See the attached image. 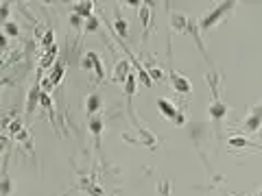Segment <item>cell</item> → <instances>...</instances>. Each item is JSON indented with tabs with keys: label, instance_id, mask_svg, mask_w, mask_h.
I'll list each match as a JSON object with an SVG mask.
<instances>
[{
	"label": "cell",
	"instance_id": "1",
	"mask_svg": "<svg viewBox=\"0 0 262 196\" xmlns=\"http://www.w3.org/2000/svg\"><path fill=\"white\" fill-rule=\"evenodd\" d=\"M234 9H236V2H218L212 11L204 13V15H201V20L196 22L199 33L208 35V33H210V28H214L216 24H221L223 20H228V15H232V11H234Z\"/></svg>",
	"mask_w": 262,
	"mask_h": 196
},
{
	"label": "cell",
	"instance_id": "2",
	"mask_svg": "<svg viewBox=\"0 0 262 196\" xmlns=\"http://www.w3.org/2000/svg\"><path fill=\"white\" fill-rule=\"evenodd\" d=\"M240 129H242V133H249V135L258 133V131L262 129V100L249 109V114L245 116V120H242Z\"/></svg>",
	"mask_w": 262,
	"mask_h": 196
},
{
	"label": "cell",
	"instance_id": "3",
	"mask_svg": "<svg viewBox=\"0 0 262 196\" xmlns=\"http://www.w3.org/2000/svg\"><path fill=\"white\" fill-rule=\"evenodd\" d=\"M158 109H160V114H162V116L166 118V120L175 122L177 127H184V124H186V116H184L182 111L177 109V107L172 105L168 98L160 96V98H158Z\"/></svg>",
	"mask_w": 262,
	"mask_h": 196
},
{
	"label": "cell",
	"instance_id": "4",
	"mask_svg": "<svg viewBox=\"0 0 262 196\" xmlns=\"http://www.w3.org/2000/svg\"><path fill=\"white\" fill-rule=\"evenodd\" d=\"M168 83H170V87L175 90V94H182V96H192V83H190L186 76L180 74L175 68H168Z\"/></svg>",
	"mask_w": 262,
	"mask_h": 196
},
{
	"label": "cell",
	"instance_id": "5",
	"mask_svg": "<svg viewBox=\"0 0 262 196\" xmlns=\"http://www.w3.org/2000/svg\"><path fill=\"white\" fill-rule=\"evenodd\" d=\"M153 9H156V2H140L138 7V17L142 22V41L148 39V33H151V26H153Z\"/></svg>",
	"mask_w": 262,
	"mask_h": 196
},
{
	"label": "cell",
	"instance_id": "6",
	"mask_svg": "<svg viewBox=\"0 0 262 196\" xmlns=\"http://www.w3.org/2000/svg\"><path fill=\"white\" fill-rule=\"evenodd\" d=\"M88 129H90V133H92V138H94V148H96L100 162H105V159H103V148H100V135H103V129H105V120L98 114L92 116L90 120H88Z\"/></svg>",
	"mask_w": 262,
	"mask_h": 196
},
{
	"label": "cell",
	"instance_id": "7",
	"mask_svg": "<svg viewBox=\"0 0 262 196\" xmlns=\"http://www.w3.org/2000/svg\"><path fill=\"white\" fill-rule=\"evenodd\" d=\"M11 190H14V183H11V177H9V151H7L2 162V170H0V196H9Z\"/></svg>",
	"mask_w": 262,
	"mask_h": 196
},
{
	"label": "cell",
	"instance_id": "8",
	"mask_svg": "<svg viewBox=\"0 0 262 196\" xmlns=\"http://www.w3.org/2000/svg\"><path fill=\"white\" fill-rule=\"evenodd\" d=\"M228 146L232 148V151H240V148H252V151H260V146L256 144V142H252L249 138H245V135H230V138H228Z\"/></svg>",
	"mask_w": 262,
	"mask_h": 196
},
{
	"label": "cell",
	"instance_id": "9",
	"mask_svg": "<svg viewBox=\"0 0 262 196\" xmlns=\"http://www.w3.org/2000/svg\"><path fill=\"white\" fill-rule=\"evenodd\" d=\"M40 96H42V87H40V81H35V85L26 94V107H24L26 116L35 114V109H38V105H40Z\"/></svg>",
	"mask_w": 262,
	"mask_h": 196
},
{
	"label": "cell",
	"instance_id": "10",
	"mask_svg": "<svg viewBox=\"0 0 262 196\" xmlns=\"http://www.w3.org/2000/svg\"><path fill=\"white\" fill-rule=\"evenodd\" d=\"M188 24H190V17L184 13H170V28L182 35L188 33Z\"/></svg>",
	"mask_w": 262,
	"mask_h": 196
},
{
	"label": "cell",
	"instance_id": "11",
	"mask_svg": "<svg viewBox=\"0 0 262 196\" xmlns=\"http://www.w3.org/2000/svg\"><path fill=\"white\" fill-rule=\"evenodd\" d=\"M129 76V61L127 59H118L114 65V74H112V81L114 83H124Z\"/></svg>",
	"mask_w": 262,
	"mask_h": 196
},
{
	"label": "cell",
	"instance_id": "12",
	"mask_svg": "<svg viewBox=\"0 0 262 196\" xmlns=\"http://www.w3.org/2000/svg\"><path fill=\"white\" fill-rule=\"evenodd\" d=\"M92 11H94V2H92V0H83V2H72V13H74V15H79L81 20H88L90 15H94Z\"/></svg>",
	"mask_w": 262,
	"mask_h": 196
},
{
	"label": "cell",
	"instance_id": "13",
	"mask_svg": "<svg viewBox=\"0 0 262 196\" xmlns=\"http://www.w3.org/2000/svg\"><path fill=\"white\" fill-rule=\"evenodd\" d=\"M100 107H103V103H100V96H98V94H96V92L88 94V98H86V114H88V118L96 116L98 111H100Z\"/></svg>",
	"mask_w": 262,
	"mask_h": 196
},
{
	"label": "cell",
	"instance_id": "14",
	"mask_svg": "<svg viewBox=\"0 0 262 196\" xmlns=\"http://www.w3.org/2000/svg\"><path fill=\"white\" fill-rule=\"evenodd\" d=\"M114 35L116 37H127L129 35V22H127V17H122L120 15V11L116 9V17H114Z\"/></svg>",
	"mask_w": 262,
	"mask_h": 196
},
{
	"label": "cell",
	"instance_id": "15",
	"mask_svg": "<svg viewBox=\"0 0 262 196\" xmlns=\"http://www.w3.org/2000/svg\"><path fill=\"white\" fill-rule=\"evenodd\" d=\"M79 186H81V190L83 192H88L90 196H107L103 190L98 188V183H94L92 179H86L83 175H79Z\"/></svg>",
	"mask_w": 262,
	"mask_h": 196
},
{
	"label": "cell",
	"instance_id": "16",
	"mask_svg": "<svg viewBox=\"0 0 262 196\" xmlns=\"http://www.w3.org/2000/svg\"><path fill=\"white\" fill-rule=\"evenodd\" d=\"M44 55L40 57V70H48L52 63H55V59H57V55H59V48H57V44L55 46H50L48 50H42Z\"/></svg>",
	"mask_w": 262,
	"mask_h": 196
},
{
	"label": "cell",
	"instance_id": "17",
	"mask_svg": "<svg viewBox=\"0 0 262 196\" xmlns=\"http://www.w3.org/2000/svg\"><path fill=\"white\" fill-rule=\"evenodd\" d=\"M64 74H66V61H59V63H55V65H52L50 74L46 76V79H48V81H50V85L55 87V85H59V83H62Z\"/></svg>",
	"mask_w": 262,
	"mask_h": 196
},
{
	"label": "cell",
	"instance_id": "18",
	"mask_svg": "<svg viewBox=\"0 0 262 196\" xmlns=\"http://www.w3.org/2000/svg\"><path fill=\"white\" fill-rule=\"evenodd\" d=\"M14 140L18 142V144H22V146H24V151L28 153V155H33V140H31V133H28L26 129H22V131L16 135Z\"/></svg>",
	"mask_w": 262,
	"mask_h": 196
},
{
	"label": "cell",
	"instance_id": "19",
	"mask_svg": "<svg viewBox=\"0 0 262 196\" xmlns=\"http://www.w3.org/2000/svg\"><path fill=\"white\" fill-rule=\"evenodd\" d=\"M98 28H100V20L96 15H90L83 22V33H98Z\"/></svg>",
	"mask_w": 262,
	"mask_h": 196
},
{
	"label": "cell",
	"instance_id": "20",
	"mask_svg": "<svg viewBox=\"0 0 262 196\" xmlns=\"http://www.w3.org/2000/svg\"><path fill=\"white\" fill-rule=\"evenodd\" d=\"M7 120H9V118H7ZM22 129H24V122H22L20 118H11V120L7 122V131H9V135H11V138H16V135L20 133Z\"/></svg>",
	"mask_w": 262,
	"mask_h": 196
},
{
	"label": "cell",
	"instance_id": "21",
	"mask_svg": "<svg viewBox=\"0 0 262 196\" xmlns=\"http://www.w3.org/2000/svg\"><path fill=\"white\" fill-rule=\"evenodd\" d=\"M156 196H172V183L168 179H162L156 186Z\"/></svg>",
	"mask_w": 262,
	"mask_h": 196
},
{
	"label": "cell",
	"instance_id": "22",
	"mask_svg": "<svg viewBox=\"0 0 262 196\" xmlns=\"http://www.w3.org/2000/svg\"><path fill=\"white\" fill-rule=\"evenodd\" d=\"M40 46L44 50H48L50 46H55V28H48V31L44 33V37L40 39Z\"/></svg>",
	"mask_w": 262,
	"mask_h": 196
},
{
	"label": "cell",
	"instance_id": "23",
	"mask_svg": "<svg viewBox=\"0 0 262 196\" xmlns=\"http://www.w3.org/2000/svg\"><path fill=\"white\" fill-rule=\"evenodd\" d=\"M2 33L7 35V37H18V35H20V26H18L14 20H7L2 24Z\"/></svg>",
	"mask_w": 262,
	"mask_h": 196
},
{
	"label": "cell",
	"instance_id": "24",
	"mask_svg": "<svg viewBox=\"0 0 262 196\" xmlns=\"http://www.w3.org/2000/svg\"><path fill=\"white\" fill-rule=\"evenodd\" d=\"M83 22H86V20H81L79 15H74V13L70 15V24H72V28L76 33H83Z\"/></svg>",
	"mask_w": 262,
	"mask_h": 196
},
{
	"label": "cell",
	"instance_id": "25",
	"mask_svg": "<svg viewBox=\"0 0 262 196\" xmlns=\"http://www.w3.org/2000/svg\"><path fill=\"white\" fill-rule=\"evenodd\" d=\"M9 9H11V4H9V2H2V4H0V22H2V24H4V22H7Z\"/></svg>",
	"mask_w": 262,
	"mask_h": 196
},
{
	"label": "cell",
	"instance_id": "26",
	"mask_svg": "<svg viewBox=\"0 0 262 196\" xmlns=\"http://www.w3.org/2000/svg\"><path fill=\"white\" fill-rule=\"evenodd\" d=\"M4 148H7V138H4V135L0 133V153H2Z\"/></svg>",
	"mask_w": 262,
	"mask_h": 196
},
{
	"label": "cell",
	"instance_id": "27",
	"mask_svg": "<svg viewBox=\"0 0 262 196\" xmlns=\"http://www.w3.org/2000/svg\"><path fill=\"white\" fill-rule=\"evenodd\" d=\"M4 46H7V35L0 31V48H4Z\"/></svg>",
	"mask_w": 262,
	"mask_h": 196
},
{
	"label": "cell",
	"instance_id": "28",
	"mask_svg": "<svg viewBox=\"0 0 262 196\" xmlns=\"http://www.w3.org/2000/svg\"><path fill=\"white\" fill-rule=\"evenodd\" d=\"M254 196H262V190H258V192H256Z\"/></svg>",
	"mask_w": 262,
	"mask_h": 196
},
{
	"label": "cell",
	"instance_id": "29",
	"mask_svg": "<svg viewBox=\"0 0 262 196\" xmlns=\"http://www.w3.org/2000/svg\"><path fill=\"white\" fill-rule=\"evenodd\" d=\"M62 196H70V190H68V192H64V194H62Z\"/></svg>",
	"mask_w": 262,
	"mask_h": 196
},
{
	"label": "cell",
	"instance_id": "30",
	"mask_svg": "<svg viewBox=\"0 0 262 196\" xmlns=\"http://www.w3.org/2000/svg\"><path fill=\"white\" fill-rule=\"evenodd\" d=\"M0 85H2V81H0Z\"/></svg>",
	"mask_w": 262,
	"mask_h": 196
}]
</instances>
